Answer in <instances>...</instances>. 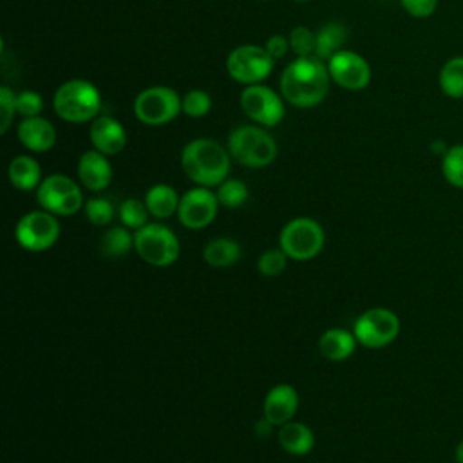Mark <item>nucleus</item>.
Segmentation results:
<instances>
[{"label": "nucleus", "mask_w": 463, "mask_h": 463, "mask_svg": "<svg viewBox=\"0 0 463 463\" xmlns=\"http://www.w3.org/2000/svg\"><path fill=\"white\" fill-rule=\"evenodd\" d=\"M280 94L291 107L313 109L320 105L331 87L327 63L315 54L297 56L280 74Z\"/></svg>", "instance_id": "nucleus-1"}, {"label": "nucleus", "mask_w": 463, "mask_h": 463, "mask_svg": "<svg viewBox=\"0 0 463 463\" xmlns=\"http://www.w3.org/2000/svg\"><path fill=\"white\" fill-rule=\"evenodd\" d=\"M181 168L197 186H219L230 175L232 156L226 146L210 137H195L181 150Z\"/></svg>", "instance_id": "nucleus-2"}, {"label": "nucleus", "mask_w": 463, "mask_h": 463, "mask_svg": "<svg viewBox=\"0 0 463 463\" xmlns=\"http://www.w3.org/2000/svg\"><path fill=\"white\" fill-rule=\"evenodd\" d=\"M52 109L56 116L67 123H90L99 116L101 94L92 81L72 78L56 89L52 96Z\"/></svg>", "instance_id": "nucleus-3"}, {"label": "nucleus", "mask_w": 463, "mask_h": 463, "mask_svg": "<svg viewBox=\"0 0 463 463\" xmlns=\"http://www.w3.org/2000/svg\"><path fill=\"white\" fill-rule=\"evenodd\" d=\"M226 148L233 161L248 168H264L277 159L275 137L260 125H239L230 136Z\"/></svg>", "instance_id": "nucleus-4"}, {"label": "nucleus", "mask_w": 463, "mask_h": 463, "mask_svg": "<svg viewBox=\"0 0 463 463\" xmlns=\"http://www.w3.org/2000/svg\"><path fill=\"white\" fill-rule=\"evenodd\" d=\"M326 242L324 228L311 217H297L284 224L279 235V248L293 260L315 259Z\"/></svg>", "instance_id": "nucleus-5"}, {"label": "nucleus", "mask_w": 463, "mask_h": 463, "mask_svg": "<svg viewBox=\"0 0 463 463\" xmlns=\"http://www.w3.org/2000/svg\"><path fill=\"white\" fill-rule=\"evenodd\" d=\"M134 250L146 264L166 268L177 260L181 244L168 226L148 222L134 233Z\"/></svg>", "instance_id": "nucleus-6"}, {"label": "nucleus", "mask_w": 463, "mask_h": 463, "mask_svg": "<svg viewBox=\"0 0 463 463\" xmlns=\"http://www.w3.org/2000/svg\"><path fill=\"white\" fill-rule=\"evenodd\" d=\"M134 116L146 127H161L174 121L181 112V96L166 85L143 89L134 99Z\"/></svg>", "instance_id": "nucleus-7"}, {"label": "nucleus", "mask_w": 463, "mask_h": 463, "mask_svg": "<svg viewBox=\"0 0 463 463\" xmlns=\"http://www.w3.org/2000/svg\"><path fill=\"white\" fill-rule=\"evenodd\" d=\"M273 65L275 60L268 54L264 45L257 43L237 45L226 58L228 76L244 87L262 83L266 78H269Z\"/></svg>", "instance_id": "nucleus-8"}, {"label": "nucleus", "mask_w": 463, "mask_h": 463, "mask_svg": "<svg viewBox=\"0 0 463 463\" xmlns=\"http://www.w3.org/2000/svg\"><path fill=\"white\" fill-rule=\"evenodd\" d=\"M36 201L43 210L58 217L74 215L85 204L81 188L65 174H51L43 177L36 188Z\"/></svg>", "instance_id": "nucleus-9"}, {"label": "nucleus", "mask_w": 463, "mask_h": 463, "mask_svg": "<svg viewBox=\"0 0 463 463\" xmlns=\"http://www.w3.org/2000/svg\"><path fill=\"white\" fill-rule=\"evenodd\" d=\"M239 105L242 112L264 128L277 127L286 116V99L264 83L246 85L239 94Z\"/></svg>", "instance_id": "nucleus-10"}, {"label": "nucleus", "mask_w": 463, "mask_h": 463, "mask_svg": "<svg viewBox=\"0 0 463 463\" xmlns=\"http://www.w3.org/2000/svg\"><path fill=\"white\" fill-rule=\"evenodd\" d=\"M353 333L364 347L382 349L400 335V318L389 307H371L356 318Z\"/></svg>", "instance_id": "nucleus-11"}, {"label": "nucleus", "mask_w": 463, "mask_h": 463, "mask_svg": "<svg viewBox=\"0 0 463 463\" xmlns=\"http://www.w3.org/2000/svg\"><path fill=\"white\" fill-rule=\"evenodd\" d=\"M56 217L58 215L43 208L24 213L14 228L16 242L33 253L49 250L60 237V222Z\"/></svg>", "instance_id": "nucleus-12"}, {"label": "nucleus", "mask_w": 463, "mask_h": 463, "mask_svg": "<svg viewBox=\"0 0 463 463\" xmlns=\"http://www.w3.org/2000/svg\"><path fill=\"white\" fill-rule=\"evenodd\" d=\"M326 63L331 81L344 90L358 92L367 89L371 83V65L362 54L354 51L342 49L336 54H333Z\"/></svg>", "instance_id": "nucleus-13"}, {"label": "nucleus", "mask_w": 463, "mask_h": 463, "mask_svg": "<svg viewBox=\"0 0 463 463\" xmlns=\"http://www.w3.org/2000/svg\"><path fill=\"white\" fill-rule=\"evenodd\" d=\"M217 195L206 186H194L181 195L177 219L188 230H203L213 222L219 210Z\"/></svg>", "instance_id": "nucleus-14"}, {"label": "nucleus", "mask_w": 463, "mask_h": 463, "mask_svg": "<svg viewBox=\"0 0 463 463\" xmlns=\"http://www.w3.org/2000/svg\"><path fill=\"white\" fill-rule=\"evenodd\" d=\"M89 139L92 148L99 150L105 156L119 154L127 145V130L125 127L112 116L99 114L90 121Z\"/></svg>", "instance_id": "nucleus-15"}, {"label": "nucleus", "mask_w": 463, "mask_h": 463, "mask_svg": "<svg viewBox=\"0 0 463 463\" xmlns=\"http://www.w3.org/2000/svg\"><path fill=\"white\" fill-rule=\"evenodd\" d=\"M16 137L25 150L42 154V152H49L56 145L58 132L47 118L33 116V118H22V121L16 127Z\"/></svg>", "instance_id": "nucleus-16"}, {"label": "nucleus", "mask_w": 463, "mask_h": 463, "mask_svg": "<svg viewBox=\"0 0 463 463\" xmlns=\"http://www.w3.org/2000/svg\"><path fill=\"white\" fill-rule=\"evenodd\" d=\"M112 165L109 156L99 150H85L78 159V179L83 188L90 192H101L112 183Z\"/></svg>", "instance_id": "nucleus-17"}, {"label": "nucleus", "mask_w": 463, "mask_h": 463, "mask_svg": "<svg viewBox=\"0 0 463 463\" xmlns=\"http://www.w3.org/2000/svg\"><path fill=\"white\" fill-rule=\"evenodd\" d=\"M297 409H298V392L289 383H279L271 387L262 405L264 418L275 427H280L291 421Z\"/></svg>", "instance_id": "nucleus-18"}, {"label": "nucleus", "mask_w": 463, "mask_h": 463, "mask_svg": "<svg viewBox=\"0 0 463 463\" xmlns=\"http://www.w3.org/2000/svg\"><path fill=\"white\" fill-rule=\"evenodd\" d=\"M7 177L9 183L20 192L36 190L43 181L40 163L29 154H20L11 159L7 166Z\"/></svg>", "instance_id": "nucleus-19"}, {"label": "nucleus", "mask_w": 463, "mask_h": 463, "mask_svg": "<svg viewBox=\"0 0 463 463\" xmlns=\"http://www.w3.org/2000/svg\"><path fill=\"white\" fill-rule=\"evenodd\" d=\"M356 344L358 340L354 333L342 327H331L324 331L322 336L318 338V351L326 360L342 362L354 353Z\"/></svg>", "instance_id": "nucleus-20"}, {"label": "nucleus", "mask_w": 463, "mask_h": 463, "mask_svg": "<svg viewBox=\"0 0 463 463\" xmlns=\"http://www.w3.org/2000/svg\"><path fill=\"white\" fill-rule=\"evenodd\" d=\"M279 443L291 456H306L315 447V434L306 423L288 421L279 429Z\"/></svg>", "instance_id": "nucleus-21"}, {"label": "nucleus", "mask_w": 463, "mask_h": 463, "mask_svg": "<svg viewBox=\"0 0 463 463\" xmlns=\"http://www.w3.org/2000/svg\"><path fill=\"white\" fill-rule=\"evenodd\" d=\"M349 38V29L342 22H327L315 33V56L327 61L333 54L342 51Z\"/></svg>", "instance_id": "nucleus-22"}, {"label": "nucleus", "mask_w": 463, "mask_h": 463, "mask_svg": "<svg viewBox=\"0 0 463 463\" xmlns=\"http://www.w3.org/2000/svg\"><path fill=\"white\" fill-rule=\"evenodd\" d=\"M181 197L177 195L175 188L166 183H157L150 186L145 194V204L148 208V213L156 219H168L174 213H177Z\"/></svg>", "instance_id": "nucleus-23"}, {"label": "nucleus", "mask_w": 463, "mask_h": 463, "mask_svg": "<svg viewBox=\"0 0 463 463\" xmlns=\"http://www.w3.org/2000/svg\"><path fill=\"white\" fill-rule=\"evenodd\" d=\"M203 259L212 268H230L241 259V246L235 239L217 237L206 242Z\"/></svg>", "instance_id": "nucleus-24"}, {"label": "nucleus", "mask_w": 463, "mask_h": 463, "mask_svg": "<svg viewBox=\"0 0 463 463\" xmlns=\"http://www.w3.org/2000/svg\"><path fill=\"white\" fill-rule=\"evenodd\" d=\"M439 90L450 99H463V56H450L438 72Z\"/></svg>", "instance_id": "nucleus-25"}, {"label": "nucleus", "mask_w": 463, "mask_h": 463, "mask_svg": "<svg viewBox=\"0 0 463 463\" xmlns=\"http://www.w3.org/2000/svg\"><path fill=\"white\" fill-rule=\"evenodd\" d=\"M134 248V235L127 226H110L99 241V251L107 259H121Z\"/></svg>", "instance_id": "nucleus-26"}, {"label": "nucleus", "mask_w": 463, "mask_h": 463, "mask_svg": "<svg viewBox=\"0 0 463 463\" xmlns=\"http://www.w3.org/2000/svg\"><path fill=\"white\" fill-rule=\"evenodd\" d=\"M441 174L454 188H463V143L452 145L441 156Z\"/></svg>", "instance_id": "nucleus-27"}, {"label": "nucleus", "mask_w": 463, "mask_h": 463, "mask_svg": "<svg viewBox=\"0 0 463 463\" xmlns=\"http://www.w3.org/2000/svg\"><path fill=\"white\" fill-rule=\"evenodd\" d=\"M217 201L221 206L224 208H241L246 201H248V195H250V190L246 186L244 181L241 179H233V177H228L224 179L219 186H217Z\"/></svg>", "instance_id": "nucleus-28"}, {"label": "nucleus", "mask_w": 463, "mask_h": 463, "mask_svg": "<svg viewBox=\"0 0 463 463\" xmlns=\"http://www.w3.org/2000/svg\"><path fill=\"white\" fill-rule=\"evenodd\" d=\"M118 215H119V221L123 226H127L128 230H134L137 232L139 228H143L148 219V208L145 204V201L141 199H136V197H128L125 199L121 204H119V210H118Z\"/></svg>", "instance_id": "nucleus-29"}, {"label": "nucleus", "mask_w": 463, "mask_h": 463, "mask_svg": "<svg viewBox=\"0 0 463 463\" xmlns=\"http://www.w3.org/2000/svg\"><path fill=\"white\" fill-rule=\"evenodd\" d=\"M181 109L188 118L201 119L212 110V98L203 89H192L181 98Z\"/></svg>", "instance_id": "nucleus-30"}, {"label": "nucleus", "mask_w": 463, "mask_h": 463, "mask_svg": "<svg viewBox=\"0 0 463 463\" xmlns=\"http://www.w3.org/2000/svg\"><path fill=\"white\" fill-rule=\"evenodd\" d=\"M85 217L94 224V226H107L112 222L116 210L114 204L107 197H90L83 204Z\"/></svg>", "instance_id": "nucleus-31"}, {"label": "nucleus", "mask_w": 463, "mask_h": 463, "mask_svg": "<svg viewBox=\"0 0 463 463\" xmlns=\"http://www.w3.org/2000/svg\"><path fill=\"white\" fill-rule=\"evenodd\" d=\"M289 49L295 56H311L315 54V31L307 25H295L289 34Z\"/></svg>", "instance_id": "nucleus-32"}, {"label": "nucleus", "mask_w": 463, "mask_h": 463, "mask_svg": "<svg viewBox=\"0 0 463 463\" xmlns=\"http://www.w3.org/2000/svg\"><path fill=\"white\" fill-rule=\"evenodd\" d=\"M288 255L280 248H269L257 259V269L264 277H277L286 269Z\"/></svg>", "instance_id": "nucleus-33"}, {"label": "nucleus", "mask_w": 463, "mask_h": 463, "mask_svg": "<svg viewBox=\"0 0 463 463\" xmlns=\"http://www.w3.org/2000/svg\"><path fill=\"white\" fill-rule=\"evenodd\" d=\"M43 110V98L36 90H22L16 94V112L22 118L40 116Z\"/></svg>", "instance_id": "nucleus-34"}, {"label": "nucleus", "mask_w": 463, "mask_h": 463, "mask_svg": "<svg viewBox=\"0 0 463 463\" xmlns=\"http://www.w3.org/2000/svg\"><path fill=\"white\" fill-rule=\"evenodd\" d=\"M16 112V94L7 87H0V132L7 134L9 127L13 125Z\"/></svg>", "instance_id": "nucleus-35"}, {"label": "nucleus", "mask_w": 463, "mask_h": 463, "mask_svg": "<svg viewBox=\"0 0 463 463\" xmlns=\"http://www.w3.org/2000/svg\"><path fill=\"white\" fill-rule=\"evenodd\" d=\"M439 0H400L403 11L412 18H429L436 13Z\"/></svg>", "instance_id": "nucleus-36"}, {"label": "nucleus", "mask_w": 463, "mask_h": 463, "mask_svg": "<svg viewBox=\"0 0 463 463\" xmlns=\"http://www.w3.org/2000/svg\"><path fill=\"white\" fill-rule=\"evenodd\" d=\"M264 49L268 51V54L277 61L280 58H284L291 49H289V40L284 34H271L266 43Z\"/></svg>", "instance_id": "nucleus-37"}, {"label": "nucleus", "mask_w": 463, "mask_h": 463, "mask_svg": "<svg viewBox=\"0 0 463 463\" xmlns=\"http://www.w3.org/2000/svg\"><path fill=\"white\" fill-rule=\"evenodd\" d=\"M454 456H456V461H458V463H463V439L456 445V452H454Z\"/></svg>", "instance_id": "nucleus-38"}, {"label": "nucleus", "mask_w": 463, "mask_h": 463, "mask_svg": "<svg viewBox=\"0 0 463 463\" xmlns=\"http://www.w3.org/2000/svg\"><path fill=\"white\" fill-rule=\"evenodd\" d=\"M291 2H297V4H306V2H311V0H291Z\"/></svg>", "instance_id": "nucleus-39"}]
</instances>
